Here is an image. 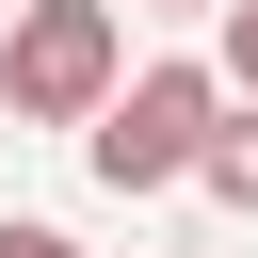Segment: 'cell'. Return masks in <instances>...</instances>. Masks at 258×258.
I'll list each match as a JSON object with an SVG mask.
<instances>
[{
    "label": "cell",
    "mask_w": 258,
    "mask_h": 258,
    "mask_svg": "<svg viewBox=\"0 0 258 258\" xmlns=\"http://www.w3.org/2000/svg\"><path fill=\"white\" fill-rule=\"evenodd\" d=\"M145 16H226V0H145Z\"/></svg>",
    "instance_id": "cell-6"
},
{
    "label": "cell",
    "mask_w": 258,
    "mask_h": 258,
    "mask_svg": "<svg viewBox=\"0 0 258 258\" xmlns=\"http://www.w3.org/2000/svg\"><path fill=\"white\" fill-rule=\"evenodd\" d=\"M0 258H81V242H64V226H0Z\"/></svg>",
    "instance_id": "cell-5"
},
{
    "label": "cell",
    "mask_w": 258,
    "mask_h": 258,
    "mask_svg": "<svg viewBox=\"0 0 258 258\" xmlns=\"http://www.w3.org/2000/svg\"><path fill=\"white\" fill-rule=\"evenodd\" d=\"M129 81H145V64H129V16H113V0H16V32H0V97H16L32 129H97Z\"/></svg>",
    "instance_id": "cell-1"
},
{
    "label": "cell",
    "mask_w": 258,
    "mask_h": 258,
    "mask_svg": "<svg viewBox=\"0 0 258 258\" xmlns=\"http://www.w3.org/2000/svg\"><path fill=\"white\" fill-rule=\"evenodd\" d=\"M194 194H226V210H258V97H242V113L210 129V177H194Z\"/></svg>",
    "instance_id": "cell-3"
},
{
    "label": "cell",
    "mask_w": 258,
    "mask_h": 258,
    "mask_svg": "<svg viewBox=\"0 0 258 258\" xmlns=\"http://www.w3.org/2000/svg\"><path fill=\"white\" fill-rule=\"evenodd\" d=\"M242 97H226V64H145L97 129H81V161H97V194H177V177H210V129H226Z\"/></svg>",
    "instance_id": "cell-2"
},
{
    "label": "cell",
    "mask_w": 258,
    "mask_h": 258,
    "mask_svg": "<svg viewBox=\"0 0 258 258\" xmlns=\"http://www.w3.org/2000/svg\"><path fill=\"white\" fill-rule=\"evenodd\" d=\"M210 64H226V97H258V0H226V16H210Z\"/></svg>",
    "instance_id": "cell-4"
}]
</instances>
